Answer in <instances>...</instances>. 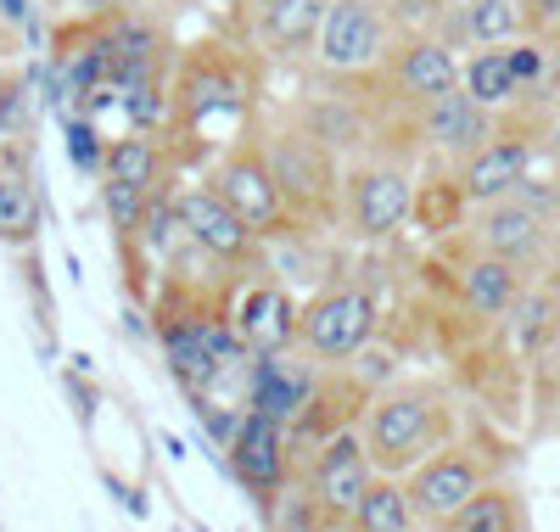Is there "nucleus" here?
Here are the masks:
<instances>
[{
  "label": "nucleus",
  "instance_id": "f257e3e1",
  "mask_svg": "<svg viewBox=\"0 0 560 532\" xmlns=\"http://www.w3.org/2000/svg\"><path fill=\"white\" fill-rule=\"evenodd\" d=\"M364 449L382 476H404L459 431V409L438 381H387L359 415Z\"/></svg>",
  "mask_w": 560,
  "mask_h": 532
},
{
  "label": "nucleus",
  "instance_id": "f03ea898",
  "mask_svg": "<svg viewBox=\"0 0 560 532\" xmlns=\"http://www.w3.org/2000/svg\"><path fill=\"white\" fill-rule=\"evenodd\" d=\"M264 129V152H269V169H275V185L280 197L292 208V224L303 235H319V230H337L342 224V158L337 147H325V140L298 118H258Z\"/></svg>",
  "mask_w": 560,
  "mask_h": 532
},
{
  "label": "nucleus",
  "instance_id": "7ed1b4c3",
  "mask_svg": "<svg viewBox=\"0 0 560 532\" xmlns=\"http://www.w3.org/2000/svg\"><path fill=\"white\" fill-rule=\"evenodd\" d=\"M353 90L370 113V129L398 124L427 102H438V95L459 90V45H448L438 28H404L393 39V51L382 57V68L359 79Z\"/></svg>",
  "mask_w": 560,
  "mask_h": 532
},
{
  "label": "nucleus",
  "instance_id": "20e7f679",
  "mask_svg": "<svg viewBox=\"0 0 560 532\" xmlns=\"http://www.w3.org/2000/svg\"><path fill=\"white\" fill-rule=\"evenodd\" d=\"M253 124V62L236 45H191L168 73V124L179 140H202L213 118Z\"/></svg>",
  "mask_w": 560,
  "mask_h": 532
},
{
  "label": "nucleus",
  "instance_id": "39448f33",
  "mask_svg": "<svg viewBox=\"0 0 560 532\" xmlns=\"http://www.w3.org/2000/svg\"><path fill=\"white\" fill-rule=\"evenodd\" d=\"M376 336H382V309L359 280H331L298 303V348H303V359H314L325 370L353 365Z\"/></svg>",
  "mask_w": 560,
  "mask_h": 532
},
{
  "label": "nucleus",
  "instance_id": "423d86ee",
  "mask_svg": "<svg viewBox=\"0 0 560 532\" xmlns=\"http://www.w3.org/2000/svg\"><path fill=\"white\" fill-rule=\"evenodd\" d=\"M398 34H404V23L393 12V0H331L308 62L325 79L359 84V79H370V73L382 68V57L393 51Z\"/></svg>",
  "mask_w": 560,
  "mask_h": 532
},
{
  "label": "nucleus",
  "instance_id": "0eeeda50",
  "mask_svg": "<svg viewBox=\"0 0 560 532\" xmlns=\"http://www.w3.org/2000/svg\"><path fill=\"white\" fill-rule=\"evenodd\" d=\"M208 185H213L219 197L236 208L264 241L303 235V230L292 224V208H287V197H280V185H275V169H269V152H264V129H258V118H253L236 140H230V147H219Z\"/></svg>",
  "mask_w": 560,
  "mask_h": 532
},
{
  "label": "nucleus",
  "instance_id": "6e6552de",
  "mask_svg": "<svg viewBox=\"0 0 560 532\" xmlns=\"http://www.w3.org/2000/svg\"><path fill=\"white\" fill-rule=\"evenodd\" d=\"M493 476H499L493 443H488V438H459V431H454L443 449H432L415 471H404V494H409L415 521L438 532L477 488H488Z\"/></svg>",
  "mask_w": 560,
  "mask_h": 532
},
{
  "label": "nucleus",
  "instance_id": "1a4fd4ad",
  "mask_svg": "<svg viewBox=\"0 0 560 532\" xmlns=\"http://www.w3.org/2000/svg\"><path fill=\"white\" fill-rule=\"evenodd\" d=\"M415 219V169L387 152H364L342 174V230L353 241H393Z\"/></svg>",
  "mask_w": 560,
  "mask_h": 532
},
{
  "label": "nucleus",
  "instance_id": "9d476101",
  "mask_svg": "<svg viewBox=\"0 0 560 532\" xmlns=\"http://www.w3.org/2000/svg\"><path fill=\"white\" fill-rule=\"evenodd\" d=\"M387 129L409 135V158H427V163H448L454 169L459 158H471L482 140L499 129V113L482 107V102H471L465 90H448V95H438V102H427L420 113L370 129V140L387 135Z\"/></svg>",
  "mask_w": 560,
  "mask_h": 532
},
{
  "label": "nucleus",
  "instance_id": "9b49d317",
  "mask_svg": "<svg viewBox=\"0 0 560 532\" xmlns=\"http://www.w3.org/2000/svg\"><path fill=\"white\" fill-rule=\"evenodd\" d=\"M174 208H179V224H185V241L202 253V258H213V264H224V269H253V264H264V235L230 208L213 185H185V190H174Z\"/></svg>",
  "mask_w": 560,
  "mask_h": 532
},
{
  "label": "nucleus",
  "instance_id": "f8f14e48",
  "mask_svg": "<svg viewBox=\"0 0 560 532\" xmlns=\"http://www.w3.org/2000/svg\"><path fill=\"white\" fill-rule=\"evenodd\" d=\"M465 247L477 253H493L504 264H516L527 275H538L544 253H549V235H555V219H544L538 208H527L522 197H499V203H482L465 213V224L454 230Z\"/></svg>",
  "mask_w": 560,
  "mask_h": 532
},
{
  "label": "nucleus",
  "instance_id": "ddd939ff",
  "mask_svg": "<svg viewBox=\"0 0 560 532\" xmlns=\"http://www.w3.org/2000/svg\"><path fill=\"white\" fill-rule=\"evenodd\" d=\"M376 460L364 449V431L359 426H342L337 438H325L314 454H308V499L325 521H353L364 488L376 482Z\"/></svg>",
  "mask_w": 560,
  "mask_h": 532
},
{
  "label": "nucleus",
  "instance_id": "4468645a",
  "mask_svg": "<svg viewBox=\"0 0 560 532\" xmlns=\"http://www.w3.org/2000/svg\"><path fill=\"white\" fill-rule=\"evenodd\" d=\"M224 460H230V476H236L264 510L292 488V465H298L292 438H287V426L269 420V415H258V409L242 415L236 438L224 443Z\"/></svg>",
  "mask_w": 560,
  "mask_h": 532
},
{
  "label": "nucleus",
  "instance_id": "2eb2a0df",
  "mask_svg": "<svg viewBox=\"0 0 560 532\" xmlns=\"http://www.w3.org/2000/svg\"><path fill=\"white\" fill-rule=\"evenodd\" d=\"M331 0H236V23L253 51L275 62H303L314 57V39Z\"/></svg>",
  "mask_w": 560,
  "mask_h": 532
},
{
  "label": "nucleus",
  "instance_id": "dca6fc26",
  "mask_svg": "<svg viewBox=\"0 0 560 532\" xmlns=\"http://www.w3.org/2000/svg\"><path fill=\"white\" fill-rule=\"evenodd\" d=\"M230 325L242 331V343L253 354H287V348H298V298L280 280L253 275L230 298Z\"/></svg>",
  "mask_w": 560,
  "mask_h": 532
},
{
  "label": "nucleus",
  "instance_id": "f3484780",
  "mask_svg": "<svg viewBox=\"0 0 560 532\" xmlns=\"http://www.w3.org/2000/svg\"><path fill=\"white\" fill-rule=\"evenodd\" d=\"M319 370L325 365H303V348H287V354H253L247 365V409L292 426L303 415V404L314 398L319 386Z\"/></svg>",
  "mask_w": 560,
  "mask_h": 532
},
{
  "label": "nucleus",
  "instance_id": "a211bd4d",
  "mask_svg": "<svg viewBox=\"0 0 560 532\" xmlns=\"http://www.w3.org/2000/svg\"><path fill=\"white\" fill-rule=\"evenodd\" d=\"M459 247H465V241H459ZM527 286H533L527 269L504 264L493 253H477V247H465L459 264H454V298H459L465 314L482 320V325H499L510 309H516V298L527 292Z\"/></svg>",
  "mask_w": 560,
  "mask_h": 532
},
{
  "label": "nucleus",
  "instance_id": "6ab92c4d",
  "mask_svg": "<svg viewBox=\"0 0 560 532\" xmlns=\"http://www.w3.org/2000/svg\"><path fill=\"white\" fill-rule=\"evenodd\" d=\"M45 208H39V180L34 163L23 152V140H7V124H0V247L28 253L39 241Z\"/></svg>",
  "mask_w": 560,
  "mask_h": 532
},
{
  "label": "nucleus",
  "instance_id": "aec40b11",
  "mask_svg": "<svg viewBox=\"0 0 560 532\" xmlns=\"http://www.w3.org/2000/svg\"><path fill=\"white\" fill-rule=\"evenodd\" d=\"M438 34L459 45V51H477V45H510L533 34V23L522 0H465V7H443Z\"/></svg>",
  "mask_w": 560,
  "mask_h": 532
},
{
  "label": "nucleus",
  "instance_id": "412c9836",
  "mask_svg": "<svg viewBox=\"0 0 560 532\" xmlns=\"http://www.w3.org/2000/svg\"><path fill=\"white\" fill-rule=\"evenodd\" d=\"M438 532H533V510L527 494L510 476H493L488 488H477Z\"/></svg>",
  "mask_w": 560,
  "mask_h": 532
},
{
  "label": "nucleus",
  "instance_id": "4be33fe9",
  "mask_svg": "<svg viewBox=\"0 0 560 532\" xmlns=\"http://www.w3.org/2000/svg\"><path fill=\"white\" fill-rule=\"evenodd\" d=\"M168 169H174V158H168L163 140H158L152 129H129V135L107 140V169H102V180H124V185H135V190H147V197H158L163 180H168Z\"/></svg>",
  "mask_w": 560,
  "mask_h": 532
},
{
  "label": "nucleus",
  "instance_id": "5701e85b",
  "mask_svg": "<svg viewBox=\"0 0 560 532\" xmlns=\"http://www.w3.org/2000/svg\"><path fill=\"white\" fill-rule=\"evenodd\" d=\"M459 90L471 102L493 107V113H516L522 107V84L510 73L504 45H477V51H459Z\"/></svg>",
  "mask_w": 560,
  "mask_h": 532
},
{
  "label": "nucleus",
  "instance_id": "b1692460",
  "mask_svg": "<svg viewBox=\"0 0 560 532\" xmlns=\"http://www.w3.org/2000/svg\"><path fill=\"white\" fill-rule=\"evenodd\" d=\"M465 213H471V203H465V190L454 180L448 163H427V180H415V219L427 235H454L465 224Z\"/></svg>",
  "mask_w": 560,
  "mask_h": 532
},
{
  "label": "nucleus",
  "instance_id": "393cba45",
  "mask_svg": "<svg viewBox=\"0 0 560 532\" xmlns=\"http://www.w3.org/2000/svg\"><path fill=\"white\" fill-rule=\"evenodd\" d=\"M415 510L404 494V476H376L353 510V532H415Z\"/></svg>",
  "mask_w": 560,
  "mask_h": 532
},
{
  "label": "nucleus",
  "instance_id": "a878e982",
  "mask_svg": "<svg viewBox=\"0 0 560 532\" xmlns=\"http://www.w3.org/2000/svg\"><path fill=\"white\" fill-rule=\"evenodd\" d=\"M62 124H68V163H73L79 174H90V180H102V169H107V140H102V129L90 124V113H62Z\"/></svg>",
  "mask_w": 560,
  "mask_h": 532
},
{
  "label": "nucleus",
  "instance_id": "bb28decb",
  "mask_svg": "<svg viewBox=\"0 0 560 532\" xmlns=\"http://www.w3.org/2000/svg\"><path fill=\"white\" fill-rule=\"evenodd\" d=\"M533 34H560V0H522Z\"/></svg>",
  "mask_w": 560,
  "mask_h": 532
},
{
  "label": "nucleus",
  "instance_id": "cd10ccee",
  "mask_svg": "<svg viewBox=\"0 0 560 532\" xmlns=\"http://www.w3.org/2000/svg\"><path fill=\"white\" fill-rule=\"evenodd\" d=\"M544 292H555L560 298V224H555V235H549V253H544V264H538V275H533Z\"/></svg>",
  "mask_w": 560,
  "mask_h": 532
},
{
  "label": "nucleus",
  "instance_id": "c85d7f7f",
  "mask_svg": "<svg viewBox=\"0 0 560 532\" xmlns=\"http://www.w3.org/2000/svg\"><path fill=\"white\" fill-rule=\"evenodd\" d=\"M544 152H549V163H560V107L544 118Z\"/></svg>",
  "mask_w": 560,
  "mask_h": 532
},
{
  "label": "nucleus",
  "instance_id": "c756f323",
  "mask_svg": "<svg viewBox=\"0 0 560 532\" xmlns=\"http://www.w3.org/2000/svg\"><path fill=\"white\" fill-rule=\"evenodd\" d=\"M555 39H560V34H555Z\"/></svg>",
  "mask_w": 560,
  "mask_h": 532
}]
</instances>
